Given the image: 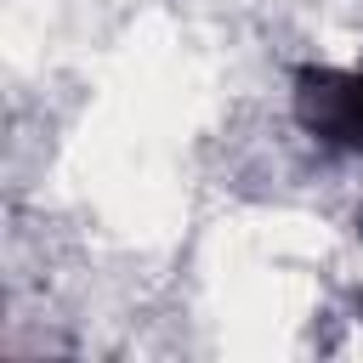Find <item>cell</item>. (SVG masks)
Listing matches in <instances>:
<instances>
[{
	"instance_id": "6da1fadb",
	"label": "cell",
	"mask_w": 363,
	"mask_h": 363,
	"mask_svg": "<svg viewBox=\"0 0 363 363\" xmlns=\"http://www.w3.org/2000/svg\"><path fill=\"white\" fill-rule=\"evenodd\" d=\"M301 119L340 147H363V74H306Z\"/></svg>"
}]
</instances>
